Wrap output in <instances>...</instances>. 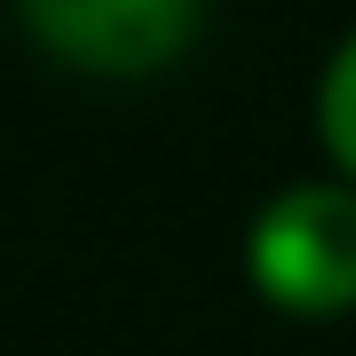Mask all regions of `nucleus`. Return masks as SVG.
I'll list each match as a JSON object with an SVG mask.
<instances>
[{"mask_svg": "<svg viewBox=\"0 0 356 356\" xmlns=\"http://www.w3.org/2000/svg\"><path fill=\"white\" fill-rule=\"evenodd\" d=\"M16 16L56 64L103 72V79H143L191 48L206 0H16Z\"/></svg>", "mask_w": 356, "mask_h": 356, "instance_id": "f03ea898", "label": "nucleus"}, {"mask_svg": "<svg viewBox=\"0 0 356 356\" xmlns=\"http://www.w3.org/2000/svg\"><path fill=\"white\" fill-rule=\"evenodd\" d=\"M317 135H325V151L341 159V175L356 182V32L341 40V56L325 64V88H317Z\"/></svg>", "mask_w": 356, "mask_h": 356, "instance_id": "7ed1b4c3", "label": "nucleus"}, {"mask_svg": "<svg viewBox=\"0 0 356 356\" xmlns=\"http://www.w3.org/2000/svg\"><path fill=\"white\" fill-rule=\"evenodd\" d=\"M261 301L285 317H341L356 309V182H301L269 198L245 238Z\"/></svg>", "mask_w": 356, "mask_h": 356, "instance_id": "f257e3e1", "label": "nucleus"}]
</instances>
